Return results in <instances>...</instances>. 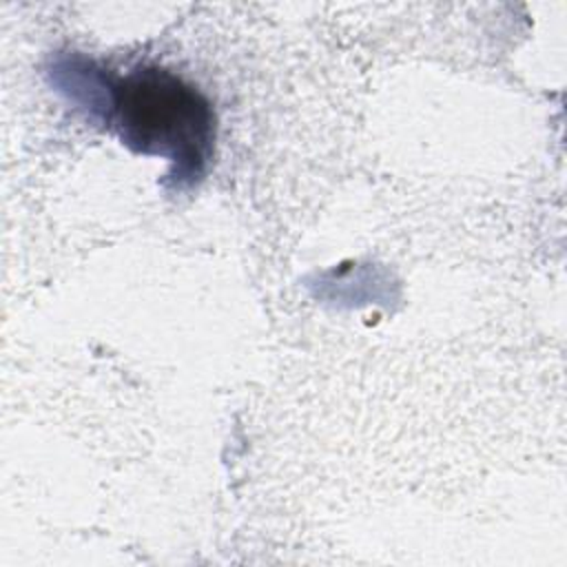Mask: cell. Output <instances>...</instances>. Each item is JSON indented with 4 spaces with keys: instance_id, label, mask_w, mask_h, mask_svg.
<instances>
[{
    "instance_id": "obj_1",
    "label": "cell",
    "mask_w": 567,
    "mask_h": 567,
    "mask_svg": "<svg viewBox=\"0 0 567 567\" xmlns=\"http://www.w3.org/2000/svg\"><path fill=\"white\" fill-rule=\"evenodd\" d=\"M53 78L60 91L100 115L124 146L166 159L173 188L204 177L215 153V113L204 93L177 73L140 64L111 75L84 58H66Z\"/></svg>"
}]
</instances>
